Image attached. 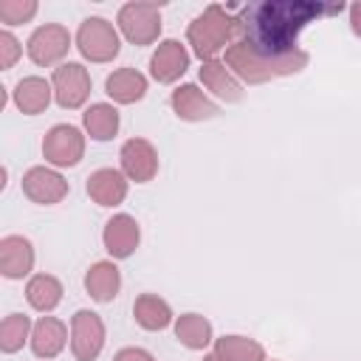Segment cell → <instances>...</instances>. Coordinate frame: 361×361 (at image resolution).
Listing matches in <instances>:
<instances>
[{
  "label": "cell",
  "instance_id": "obj_18",
  "mask_svg": "<svg viewBox=\"0 0 361 361\" xmlns=\"http://www.w3.org/2000/svg\"><path fill=\"white\" fill-rule=\"evenodd\" d=\"M85 290L93 302L107 305L121 290V271L113 259H99L85 271Z\"/></svg>",
  "mask_w": 361,
  "mask_h": 361
},
{
  "label": "cell",
  "instance_id": "obj_29",
  "mask_svg": "<svg viewBox=\"0 0 361 361\" xmlns=\"http://www.w3.org/2000/svg\"><path fill=\"white\" fill-rule=\"evenodd\" d=\"M20 56H23L20 39H17L8 28H3V31H0V68H3V71H11Z\"/></svg>",
  "mask_w": 361,
  "mask_h": 361
},
{
  "label": "cell",
  "instance_id": "obj_20",
  "mask_svg": "<svg viewBox=\"0 0 361 361\" xmlns=\"http://www.w3.org/2000/svg\"><path fill=\"white\" fill-rule=\"evenodd\" d=\"M200 82L206 90H212V96H217L220 102H240L243 99V85L240 79L226 68L223 59H209L200 65Z\"/></svg>",
  "mask_w": 361,
  "mask_h": 361
},
{
  "label": "cell",
  "instance_id": "obj_5",
  "mask_svg": "<svg viewBox=\"0 0 361 361\" xmlns=\"http://www.w3.org/2000/svg\"><path fill=\"white\" fill-rule=\"evenodd\" d=\"M76 48L87 62H113L121 51V34L104 17H85L76 28Z\"/></svg>",
  "mask_w": 361,
  "mask_h": 361
},
{
  "label": "cell",
  "instance_id": "obj_2",
  "mask_svg": "<svg viewBox=\"0 0 361 361\" xmlns=\"http://www.w3.org/2000/svg\"><path fill=\"white\" fill-rule=\"evenodd\" d=\"M223 62L226 68L245 85H265V82H274V79H282V76H293V73H302L310 62V54L305 48L293 51V54H282V56H268V54H259L254 51L248 42H240L234 39L226 54H223Z\"/></svg>",
  "mask_w": 361,
  "mask_h": 361
},
{
  "label": "cell",
  "instance_id": "obj_19",
  "mask_svg": "<svg viewBox=\"0 0 361 361\" xmlns=\"http://www.w3.org/2000/svg\"><path fill=\"white\" fill-rule=\"evenodd\" d=\"M54 99V87L51 82H45L42 76H23L14 90H11V102L23 116H39L48 110Z\"/></svg>",
  "mask_w": 361,
  "mask_h": 361
},
{
  "label": "cell",
  "instance_id": "obj_30",
  "mask_svg": "<svg viewBox=\"0 0 361 361\" xmlns=\"http://www.w3.org/2000/svg\"><path fill=\"white\" fill-rule=\"evenodd\" d=\"M113 361H155V355L149 350H144V347H121L113 355Z\"/></svg>",
  "mask_w": 361,
  "mask_h": 361
},
{
  "label": "cell",
  "instance_id": "obj_33",
  "mask_svg": "<svg viewBox=\"0 0 361 361\" xmlns=\"http://www.w3.org/2000/svg\"><path fill=\"white\" fill-rule=\"evenodd\" d=\"M271 361H274V358H271Z\"/></svg>",
  "mask_w": 361,
  "mask_h": 361
},
{
  "label": "cell",
  "instance_id": "obj_1",
  "mask_svg": "<svg viewBox=\"0 0 361 361\" xmlns=\"http://www.w3.org/2000/svg\"><path fill=\"white\" fill-rule=\"evenodd\" d=\"M344 3H319V0H262V3H248L243 6L234 20H237V34L234 39L248 42L254 51L268 54V56H282L299 51L296 39L299 34L322 20L341 14Z\"/></svg>",
  "mask_w": 361,
  "mask_h": 361
},
{
  "label": "cell",
  "instance_id": "obj_3",
  "mask_svg": "<svg viewBox=\"0 0 361 361\" xmlns=\"http://www.w3.org/2000/svg\"><path fill=\"white\" fill-rule=\"evenodd\" d=\"M234 34H237V20L220 3H209L186 25V42L192 45V54L200 62L217 59V54H223L234 42Z\"/></svg>",
  "mask_w": 361,
  "mask_h": 361
},
{
  "label": "cell",
  "instance_id": "obj_15",
  "mask_svg": "<svg viewBox=\"0 0 361 361\" xmlns=\"http://www.w3.org/2000/svg\"><path fill=\"white\" fill-rule=\"evenodd\" d=\"M85 189H87V197L96 206L113 209V206H121L124 197H127V175L121 169L102 166V169H93L87 175V186Z\"/></svg>",
  "mask_w": 361,
  "mask_h": 361
},
{
  "label": "cell",
  "instance_id": "obj_8",
  "mask_svg": "<svg viewBox=\"0 0 361 361\" xmlns=\"http://www.w3.org/2000/svg\"><path fill=\"white\" fill-rule=\"evenodd\" d=\"M42 158L56 169L76 166L85 158V133L73 124H54L42 138Z\"/></svg>",
  "mask_w": 361,
  "mask_h": 361
},
{
  "label": "cell",
  "instance_id": "obj_16",
  "mask_svg": "<svg viewBox=\"0 0 361 361\" xmlns=\"http://www.w3.org/2000/svg\"><path fill=\"white\" fill-rule=\"evenodd\" d=\"M34 245L23 234H6L0 240V274L6 279H23L34 271Z\"/></svg>",
  "mask_w": 361,
  "mask_h": 361
},
{
  "label": "cell",
  "instance_id": "obj_12",
  "mask_svg": "<svg viewBox=\"0 0 361 361\" xmlns=\"http://www.w3.org/2000/svg\"><path fill=\"white\" fill-rule=\"evenodd\" d=\"M141 243V226L133 214H113L107 223H104V231H102V245L104 251L113 257V259H127L135 254Z\"/></svg>",
  "mask_w": 361,
  "mask_h": 361
},
{
  "label": "cell",
  "instance_id": "obj_28",
  "mask_svg": "<svg viewBox=\"0 0 361 361\" xmlns=\"http://www.w3.org/2000/svg\"><path fill=\"white\" fill-rule=\"evenodd\" d=\"M39 3L37 0H0V23L6 28L11 25H23L28 20H34Z\"/></svg>",
  "mask_w": 361,
  "mask_h": 361
},
{
  "label": "cell",
  "instance_id": "obj_10",
  "mask_svg": "<svg viewBox=\"0 0 361 361\" xmlns=\"http://www.w3.org/2000/svg\"><path fill=\"white\" fill-rule=\"evenodd\" d=\"M23 195L37 206H56L68 197L71 186L54 166H31L23 172Z\"/></svg>",
  "mask_w": 361,
  "mask_h": 361
},
{
  "label": "cell",
  "instance_id": "obj_25",
  "mask_svg": "<svg viewBox=\"0 0 361 361\" xmlns=\"http://www.w3.org/2000/svg\"><path fill=\"white\" fill-rule=\"evenodd\" d=\"M175 338L186 347V350H206L214 341V330L212 322L200 313H180L175 319Z\"/></svg>",
  "mask_w": 361,
  "mask_h": 361
},
{
  "label": "cell",
  "instance_id": "obj_24",
  "mask_svg": "<svg viewBox=\"0 0 361 361\" xmlns=\"http://www.w3.org/2000/svg\"><path fill=\"white\" fill-rule=\"evenodd\" d=\"M62 293H65V288L54 274H34L25 282V299L39 313H51L62 302Z\"/></svg>",
  "mask_w": 361,
  "mask_h": 361
},
{
  "label": "cell",
  "instance_id": "obj_21",
  "mask_svg": "<svg viewBox=\"0 0 361 361\" xmlns=\"http://www.w3.org/2000/svg\"><path fill=\"white\" fill-rule=\"evenodd\" d=\"M104 93L116 104H135L147 96V76L135 68H116L104 79Z\"/></svg>",
  "mask_w": 361,
  "mask_h": 361
},
{
  "label": "cell",
  "instance_id": "obj_27",
  "mask_svg": "<svg viewBox=\"0 0 361 361\" xmlns=\"http://www.w3.org/2000/svg\"><path fill=\"white\" fill-rule=\"evenodd\" d=\"M31 330H34V322L25 313H8L0 322V353L11 355L23 350V344L31 341Z\"/></svg>",
  "mask_w": 361,
  "mask_h": 361
},
{
  "label": "cell",
  "instance_id": "obj_26",
  "mask_svg": "<svg viewBox=\"0 0 361 361\" xmlns=\"http://www.w3.org/2000/svg\"><path fill=\"white\" fill-rule=\"evenodd\" d=\"M214 350L220 355H226L228 361H268L265 358V347L257 338L237 336V333H228V336L214 338Z\"/></svg>",
  "mask_w": 361,
  "mask_h": 361
},
{
  "label": "cell",
  "instance_id": "obj_6",
  "mask_svg": "<svg viewBox=\"0 0 361 361\" xmlns=\"http://www.w3.org/2000/svg\"><path fill=\"white\" fill-rule=\"evenodd\" d=\"M71 42H73V37L62 23H45V25L31 31V37L25 42V54L39 68H48L56 62L62 65V59L71 51Z\"/></svg>",
  "mask_w": 361,
  "mask_h": 361
},
{
  "label": "cell",
  "instance_id": "obj_7",
  "mask_svg": "<svg viewBox=\"0 0 361 361\" xmlns=\"http://www.w3.org/2000/svg\"><path fill=\"white\" fill-rule=\"evenodd\" d=\"M51 87H54V102L62 110H79L87 102L93 82L82 62H62L51 73Z\"/></svg>",
  "mask_w": 361,
  "mask_h": 361
},
{
  "label": "cell",
  "instance_id": "obj_32",
  "mask_svg": "<svg viewBox=\"0 0 361 361\" xmlns=\"http://www.w3.org/2000/svg\"><path fill=\"white\" fill-rule=\"evenodd\" d=\"M203 361H228V358H226V355H220L217 350H212V353H206V355H203Z\"/></svg>",
  "mask_w": 361,
  "mask_h": 361
},
{
  "label": "cell",
  "instance_id": "obj_17",
  "mask_svg": "<svg viewBox=\"0 0 361 361\" xmlns=\"http://www.w3.org/2000/svg\"><path fill=\"white\" fill-rule=\"evenodd\" d=\"M31 353L39 358V361H51L56 358L65 344H68V324L56 316H39L34 322V330H31Z\"/></svg>",
  "mask_w": 361,
  "mask_h": 361
},
{
  "label": "cell",
  "instance_id": "obj_4",
  "mask_svg": "<svg viewBox=\"0 0 361 361\" xmlns=\"http://www.w3.org/2000/svg\"><path fill=\"white\" fill-rule=\"evenodd\" d=\"M161 3H147V0H133L124 3L116 14V28L118 34L133 42V45H152L161 37Z\"/></svg>",
  "mask_w": 361,
  "mask_h": 361
},
{
  "label": "cell",
  "instance_id": "obj_9",
  "mask_svg": "<svg viewBox=\"0 0 361 361\" xmlns=\"http://www.w3.org/2000/svg\"><path fill=\"white\" fill-rule=\"evenodd\" d=\"M104 322L96 310H76L71 316V353L76 361H96L104 350Z\"/></svg>",
  "mask_w": 361,
  "mask_h": 361
},
{
  "label": "cell",
  "instance_id": "obj_13",
  "mask_svg": "<svg viewBox=\"0 0 361 361\" xmlns=\"http://www.w3.org/2000/svg\"><path fill=\"white\" fill-rule=\"evenodd\" d=\"M189 68V51L180 39H161L149 56V73L158 85L178 82Z\"/></svg>",
  "mask_w": 361,
  "mask_h": 361
},
{
  "label": "cell",
  "instance_id": "obj_22",
  "mask_svg": "<svg viewBox=\"0 0 361 361\" xmlns=\"http://www.w3.org/2000/svg\"><path fill=\"white\" fill-rule=\"evenodd\" d=\"M133 316H135V324L141 330H149V333H158V330H166L169 324H175V316H172L169 302L161 299L158 293H141V296H135Z\"/></svg>",
  "mask_w": 361,
  "mask_h": 361
},
{
  "label": "cell",
  "instance_id": "obj_23",
  "mask_svg": "<svg viewBox=\"0 0 361 361\" xmlns=\"http://www.w3.org/2000/svg\"><path fill=\"white\" fill-rule=\"evenodd\" d=\"M82 124H85V133L93 138V141H110L118 127H121V118H118V110L107 102H96L90 107H85L82 113Z\"/></svg>",
  "mask_w": 361,
  "mask_h": 361
},
{
  "label": "cell",
  "instance_id": "obj_14",
  "mask_svg": "<svg viewBox=\"0 0 361 361\" xmlns=\"http://www.w3.org/2000/svg\"><path fill=\"white\" fill-rule=\"evenodd\" d=\"M169 104H172V113L180 118V121H209L220 113L217 102L209 99L197 85L192 82H183L172 90L169 96Z\"/></svg>",
  "mask_w": 361,
  "mask_h": 361
},
{
  "label": "cell",
  "instance_id": "obj_11",
  "mask_svg": "<svg viewBox=\"0 0 361 361\" xmlns=\"http://www.w3.org/2000/svg\"><path fill=\"white\" fill-rule=\"evenodd\" d=\"M118 161H121V172L127 175V180L149 183L158 175V149L147 138H138V135L127 138L118 149Z\"/></svg>",
  "mask_w": 361,
  "mask_h": 361
},
{
  "label": "cell",
  "instance_id": "obj_31",
  "mask_svg": "<svg viewBox=\"0 0 361 361\" xmlns=\"http://www.w3.org/2000/svg\"><path fill=\"white\" fill-rule=\"evenodd\" d=\"M347 11H350V28H353V34H355V37H361V0H358V3H353Z\"/></svg>",
  "mask_w": 361,
  "mask_h": 361
}]
</instances>
